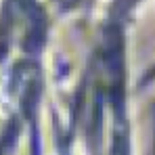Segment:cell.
<instances>
[{
    "label": "cell",
    "instance_id": "obj_1",
    "mask_svg": "<svg viewBox=\"0 0 155 155\" xmlns=\"http://www.w3.org/2000/svg\"><path fill=\"white\" fill-rule=\"evenodd\" d=\"M109 155H130V136H128V126L124 122V115H117L115 128L111 136V153Z\"/></svg>",
    "mask_w": 155,
    "mask_h": 155
}]
</instances>
